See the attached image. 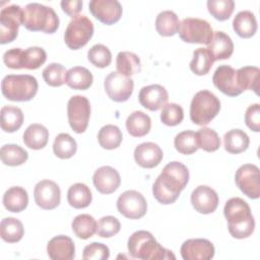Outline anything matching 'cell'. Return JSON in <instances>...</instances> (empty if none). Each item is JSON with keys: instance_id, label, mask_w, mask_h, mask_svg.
<instances>
[{"instance_id": "cell-9", "label": "cell", "mask_w": 260, "mask_h": 260, "mask_svg": "<svg viewBox=\"0 0 260 260\" xmlns=\"http://www.w3.org/2000/svg\"><path fill=\"white\" fill-rule=\"evenodd\" d=\"M23 9L16 4L8 5L0 11V43L2 45L13 42L18 35V27L22 24Z\"/></svg>"}, {"instance_id": "cell-29", "label": "cell", "mask_w": 260, "mask_h": 260, "mask_svg": "<svg viewBox=\"0 0 260 260\" xmlns=\"http://www.w3.org/2000/svg\"><path fill=\"white\" fill-rule=\"evenodd\" d=\"M93 76L91 72L82 66L71 67L67 71L66 83L69 87L78 90H85L92 84Z\"/></svg>"}, {"instance_id": "cell-3", "label": "cell", "mask_w": 260, "mask_h": 260, "mask_svg": "<svg viewBox=\"0 0 260 260\" xmlns=\"http://www.w3.org/2000/svg\"><path fill=\"white\" fill-rule=\"evenodd\" d=\"M127 248L129 254L142 260H169L176 259L172 251L164 248L147 231H137L129 239Z\"/></svg>"}, {"instance_id": "cell-37", "label": "cell", "mask_w": 260, "mask_h": 260, "mask_svg": "<svg viewBox=\"0 0 260 260\" xmlns=\"http://www.w3.org/2000/svg\"><path fill=\"white\" fill-rule=\"evenodd\" d=\"M214 63L213 57L207 48H198L193 52L190 69L196 75L207 74Z\"/></svg>"}, {"instance_id": "cell-45", "label": "cell", "mask_w": 260, "mask_h": 260, "mask_svg": "<svg viewBox=\"0 0 260 260\" xmlns=\"http://www.w3.org/2000/svg\"><path fill=\"white\" fill-rule=\"evenodd\" d=\"M88 61L99 68H106L112 62V53L103 44L93 45L87 52Z\"/></svg>"}, {"instance_id": "cell-21", "label": "cell", "mask_w": 260, "mask_h": 260, "mask_svg": "<svg viewBox=\"0 0 260 260\" xmlns=\"http://www.w3.org/2000/svg\"><path fill=\"white\" fill-rule=\"evenodd\" d=\"M164 153L161 148L153 142H143L134 149V159L141 168L152 169L160 164Z\"/></svg>"}, {"instance_id": "cell-33", "label": "cell", "mask_w": 260, "mask_h": 260, "mask_svg": "<svg viewBox=\"0 0 260 260\" xmlns=\"http://www.w3.org/2000/svg\"><path fill=\"white\" fill-rule=\"evenodd\" d=\"M24 235L22 222L15 217H5L0 222V236L7 243H17Z\"/></svg>"}, {"instance_id": "cell-25", "label": "cell", "mask_w": 260, "mask_h": 260, "mask_svg": "<svg viewBox=\"0 0 260 260\" xmlns=\"http://www.w3.org/2000/svg\"><path fill=\"white\" fill-rule=\"evenodd\" d=\"M233 28L241 38L253 37L257 31V20L254 13L249 10L238 12L233 20Z\"/></svg>"}, {"instance_id": "cell-12", "label": "cell", "mask_w": 260, "mask_h": 260, "mask_svg": "<svg viewBox=\"0 0 260 260\" xmlns=\"http://www.w3.org/2000/svg\"><path fill=\"white\" fill-rule=\"evenodd\" d=\"M235 181L239 189L249 198L258 199L260 197V175L256 165L241 166L236 172Z\"/></svg>"}, {"instance_id": "cell-2", "label": "cell", "mask_w": 260, "mask_h": 260, "mask_svg": "<svg viewBox=\"0 0 260 260\" xmlns=\"http://www.w3.org/2000/svg\"><path fill=\"white\" fill-rule=\"evenodd\" d=\"M231 236L236 239H246L255 230V220L249 204L240 197L229 199L223 208Z\"/></svg>"}, {"instance_id": "cell-19", "label": "cell", "mask_w": 260, "mask_h": 260, "mask_svg": "<svg viewBox=\"0 0 260 260\" xmlns=\"http://www.w3.org/2000/svg\"><path fill=\"white\" fill-rule=\"evenodd\" d=\"M138 100L140 105L145 109L150 111H157L167 104L169 100V93L162 85L150 84L143 86L140 89Z\"/></svg>"}, {"instance_id": "cell-44", "label": "cell", "mask_w": 260, "mask_h": 260, "mask_svg": "<svg viewBox=\"0 0 260 260\" xmlns=\"http://www.w3.org/2000/svg\"><path fill=\"white\" fill-rule=\"evenodd\" d=\"M43 78L50 86H61L66 82L67 71L60 63H51L43 70Z\"/></svg>"}, {"instance_id": "cell-46", "label": "cell", "mask_w": 260, "mask_h": 260, "mask_svg": "<svg viewBox=\"0 0 260 260\" xmlns=\"http://www.w3.org/2000/svg\"><path fill=\"white\" fill-rule=\"evenodd\" d=\"M235 8L233 0H208L207 9L209 13L217 20L223 21L231 17Z\"/></svg>"}, {"instance_id": "cell-52", "label": "cell", "mask_w": 260, "mask_h": 260, "mask_svg": "<svg viewBox=\"0 0 260 260\" xmlns=\"http://www.w3.org/2000/svg\"><path fill=\"white\" fill-rule=\"evenodd\" d=\"M82 1L81 0H71V1H61L62 10L69 16L74 17L78 15V13L82 9Z\"/></svg>"}, {"instance_id": "cell-6", "label": "cell", "mask_w": 260, "mask_h": 260, "mask_svg": "<svg viewBox=\"0 0 260 260\" xmlns=\"http://www.w3.org/2000/svg\"><path fill=\"white\" fill-rule=\"evenodd\" d=\"M220 111V101L209 90L203 89L195 93L190 105V119L200 126L207 125Z\"/></svg>"}, {"instance_id": "cell-42", "label": "cell", "mask_w": 260, "mask_h": 260, "mask_svg": "<svg viewBox=\"0 0 260 260\" xmlns=\"http://www.w3.org/2000/svg\"><path fill=\"white\" fill-rule=\"evenodd\" d=\"M196 139L198 148L207 152H213L220 146V138L218 134L210 128L202 127L196 132Z\"/></svg>"}, {"instance_id": "cell-15", "label": "cell", "mask_w": 260, "mask_h": 260, "mask_svg": "<svg viewBox=\"0 0 260 260\" xmlns=\"http://www.w3.org/2000/svg\"><path fill=\"white\" fill-rule=\"evenodd\" d=\"M90 13L101 22L111 25L122 16V5L117 0H91L88 4Z\"/></svg>"}, {"instance_id": "cell-35", "label": "cell", "mask_w": 260, "mask_h": 260, "mask_svg": "<svg viewBox=\"0 0 260 260\" xmlns=\"http://www.w3.org/2000/svg\"><path fill=\"white\" fill-rule=\"evenodd\" d=\"M116 67L119 73L130 77L131 75L140 72L141 63L139 57L136 54L128 51H123L117 55Z\"/></svg>"}, {"instance_id": "cell-20", "label": "cell", "mask_w": 260, "mask_h": 260, "mask_svg": "<svg viewBox=\"0 0 260 260\" xmlns=\"http://www.w3.org/2000/svg\"><path fill=\"white\" fill-rule=\"evenodd\" d=\"M92 182L100 193L111 194L119 188L121 178L116 169L110 166H104L94 172Z\"/></svg>"}, {"instance_id": "cell-1", "label": "cell", "mask_w": 260, "mask_h": 260, "mask_svg": "<svg viewBox=\"0 0 260 260\" xmlns=\"http://www.w3.org/2000/svg\"><path fill=\"white\" fill-rule=\"evenodd\" d=\"M189 182V171L180 161L169 162L152 186L154 198L161 204H172Z\"/></svg>"}, {"instance_id": "cell-17", "label": "cell", "mask_w": 260, "mask_h": 260, "mask_svg": "<svg viewBox=\"0 0 260 260\" xmlns=\"http://www.w3.org/2000/svg\"><path fill=\"white\" fill-rule=\"evenodd\" d=\"M218 195L206 185L196 187L191 194V203L194 209L202 214H209L216 210L218 206Z\"/></svg>"}, {"instance_id": "cell-18", "label": "cell", "mask_w": 260, "mask_h": 260, "mask_svg": "<svg viewBox=\"0 0 260 260\" xmlns=\"http://www.w3.org/2000/svg\"><path fill=\"white\" fill-rule=\"evenodd\" d=\"M212 81L215 87H217L222 93L230 96H237L242 93L240 90L237 78L236 69L229 65H220L214 71Z\"/></svg>"}, {"instance_id": "cell-32", "label": "cell", "mask_w": 260, "mask_h": 260, "mask_svg": "<svg viewBox=\"0 0 260 260\" xmlns=\"http://www.w3.org/2000/svg\"><path fill=\"white\" fill-rule=\"evenodd\" d=\"M180 20L172 10H165L157 14L155 19L156 31L162 37H172L178 32Z\"/></svg>"}, {"instance_id": "cell-47", "label": "cell", "mask_w": 260, "mask_h": 260, "mask_svg": "<svg viewBox=\"0 0 260 260\" xmlns=\"http://www.w3.org/2000/svg\"><path fill=\"white\" fill-rule=\"evenodd\" d=\"M184 119L183 108L175 103L166 104L160 112V120L167 126H177Z\"/></svg>"}, {"instance_id": "cell-41", "label": "cell", "mask_w": 260, "mask_h": 260, "mask_svg": "<svg viewBox=\"0 0 260 260\" xmlns=\"http://www.w3.org/2000/svg\"><path fill=\"white\" fill-rule=\"evenodd\" d=\"M47 60V54L41 47H29L22 51L21 69L35 70L40 68Z\"/></svg>"}, {"instance_id": "cell-11", "label": "cell", "mask_w": 260, "mask_h": 260, "mask_svg": "<svg viewBox=\"0 0 260 260\" xmlns=\"http://www.w3.org/2000/svg\"><path fill=\"white\" fill-rule=\"evenodd\" d=\"M117 209L125 217L139 219L147 211V203L144 196L136 190L123 192L117 200Z\"/></svg>"}, {"instance_id": "cell-24", "label": "cell", "mask_w": 260, "mask_h": 260, "mask_svg": "<svg viewBox=\"0 0 260 260\" xmlns=\"http://www.w3.org/2000/svg\"><path fill=\"white\" fill-rule=\"evenodd\" d=\"M237 83L240 90H253L256 94L259 93L260 69L256 66H244L236 70Z\"/></svg>"}, {"instance_id": "cell-49", "label": "cell", "mask_w": 260, "mask_h": 260, "mask_svg": "<svg viewBox=\"0 0 260 260\" xmlns=\"http://www.w3.org/2000/svg\"><path fill=\"white\" fill-rule=\"evenodd\" d=\"M110 257V250L108 246L102 243H90L83 249L82 258L84 260L94 259V260H106Z\"/></svg>"}, {"instance_id": "cell-27", "label": "cell", "mask_w": 260, "mask_h": 260, "mask_svg": "<svg viewBox=\"0 0 260 260\" xmlns=\"http://www.w3.org/2000/svg\"><path fill=\"white\" fill-rule=\"evenodd\" d=\"M24 144L31 149L38 150L44 148L49 140V131L48 129L38 123L30 124L24 131L22 136Z\"/></svg>"}, {"instance_id": "cell-40", "label": "cell", "mask_w": 260, "mask_h": 260, "mask_svg": "<svg viewBox=\"0 0 260 260\" xmlns=\"http://www.w3.org/2000/svg\"><path fill=\"white\" fill-rule=\"evenodd\" d=\"M122 139L123 135L120 128L112 124L102 127L98 134L99 143L105 149H115L119 147Z\"/></svg>"}, {"instance_id": "cell-23", "label": "cell", "mask_w": 260, "mask_h": 260, "mask_svg": "<svg viewBox=\"0 0 260 260\" xmlns=\"http://www.w3.org/2000/svg\"><path fill=\"white\" fill-rule=\"evenodd\" d=\"M207 46L214 61L229 59L234 52V43L232 39L220 30L213 31L212 39Z\"/></svg>"}, {"instance_id": "cell-30", "label": "cell", "mask_w": 260, "mask_h": 260, "mask_svg": "<svg viewBox=\"0 0 260 260\" xmlns=\"http://www.w3.org/2000/svg\"><path fill=\"white\" fill-rule=\"evenodd\" d=\"M250 138L247 133L241 129L228 131L223 136L224 149L233 154L241 153L249 147Z\"/></svg>"}, {"instance_id": "cell-8", "label": "cell", "mask_w": 260, "mask_h": 260, "mask_svg": "<svg viewBox=\"0 0 260 260\" xmlns=\"http://www.w3.org/2000/svg\"><path fill=\"white\" fill-rule=\"evenodd\" d=\"M178 31L182 41L190 44L208 45L213 36L210 23L205 19L196 17L184 18L180 22Z\"/></svg>"}, {"instance_id": "cell-34", "label": "cell", "mask_w": 260, "mask_h": 260, "mask_svg": "<svg viewBox=\"0 0 260 260\" xmlns=\"http://www.w3.org/2000/svg\"><path fill=\"white\" fill-rule=\"evenodd\" d=\"M23 123L22 111L14 106H4L1 109V128L4 132L17 131Z\"/></svg>"}, {"instance_id": "cell-28", "label": "cell", "mask_w": 260, "mask_h": 260, "mask_svg": "<svg viewBox=\"0 0 260 260\" xmlns=\"http://www.w3.org/2000/svg\"><path fill=\"white\" fill-rule=\"evenodd\" d=\"M126 128L128 133L133 137L145 136L151 128L150 117L144 112L135 111L128 116Z\"/></svg>"}, {"instance_id": "cell-4", "label": "cell", "mask_w": 260, "mask_h": 260, "mask_svg": "<svg viewBox=\"0 0 260 260\" xmlns=\"http://www.w3.org/2000/svg\"><path fill=\"white\" fill-rule=\"evenodd\" d=\"M22 25L31 31L54 34L59 27V17L52 7L32 2L23 8Z\"/></svg>"}, {"instance_id": "cell-5", "label": "cell", "mask_w": 260, "mask_h": 260, "mask_svg": "<svg viewBox=\"0 0 260 260\" xmlns=\"http://www.w3.org/2000/svg\"><path fill=\"white\" fill-rule=\"evenodd\" d=\"M38 88L37 78L29 74H9L1 82L2 94L13 102L30 101L37 94Z\"/></svg>"}, {"instance_id": "cell-48", "label": "cell", "mask_w": 260, "mask_h": 260, "mask_svg": "<svg viewBox=\"0 0 260 260\" xmlns=\"http://www.w3.org/2000/svg\"><path fill=\"white\" fill-rule=\"evenodd\" d=\"M121 230V223L115 216H103L98 222L96 234L101 238H111L117 235Z\"/></svg>"}, {"instance_id": "cell-14", "label": "cell", "mask_w": 260, "mask_h": 260, "mask_svg": "<svg viewBox=\"0 0 260 260\" xmlns=\"http://www.w3.org/2000/svg\"><path fill=\"white\" fill-rule=\"evenodd\" d=\"M34 198L37 205L42 209H55L61 201L60 187L54 181L42 180L35 186Z\"/></svg>"}, {"instance_id": "cell-7", "label": "cell", "mask_w": 260, "mask_h": 260, "mask_svg": "<svg viewBox=\"0 0 260 260\" xmlns=\"http://www.w3.org/2000/svg\"><path fill=\"white\" fill-rule=\"evenodd\" d=\"M93 35V23L86 15H76L69 21L64 41L71 50H78L84 47Z\"/></svg>"}, {"instance_id": "cell-16", "label": "cell", "mask_w": 260, "mask_h": 260, "mask_svg": "<svg viewBox=\"0 0 260 260\" xmlns=\"http://www.w3.org/2000/svg\"><path fill=\"white\" fill-rule=\"evenodd\" d=\"M184 260H209L214 256V246L207 239H189L180 249Z\"/></svg>"}, {"instance_id": "cell-36", "label": "cell", "mask_w": 260, "mask_h": 260, "mask_svg": "<svg viewBox=\"0 0 260 260\" xmlns=\"http://www.w3.org/2000/svg\"><path fill=\"white\" fill-rule=\"evenodd\" d=\"M71 228L77 238L86 240L96 233L98 222L93 216L83 213L74 217Z\"/></svg>"}, {"instance_id": "cell-43", "label": "cell", "mask_w": 260, "mask_h": 260, "mask_svg": "<svg viewBox=\"0 0 260 260\" xmlns=\"http://www.w3.org/2000/svg\"><path fill=\"white\" fill-rule=\"evenodd\" d=\"M175 148L182 154H192L197 151L196 132L191 130L182 131L176 135L174 139Z\"/></svg>"}, {"instance_id": "cell-10", "label": "cell", "mask_w": 260, "mask_h": 260, "mask_svg": "<svg viewBox=\"0 0 260 260\" xmlns=\"http://www.w3.org/2000/svg\"><path fill=\"white\" fill-rule=\"evenodd\" d=\"M67 117L71 129L75 133H83L89 122L90 103L83 95H73L67 103Z\"/></svg>"}, {"instance_id": "cell-38", "label": "cell", "mask_w": 260, "mask_h": 260, "mask_svg": "<svg viewBox=\"0 0 260 260\" xmlns=\"http://www.w3.org/2000/svg\"><path fill=\"white\" fill-rule=\"evenodd\" d=\"M1 161L10 167H16L24 164L28 158L25 149L17 144H5L0 149Z\"/></svg>"}, {"instance_id": "cell-51", "label": "cell", "mask_w": 260, "mask_h": 260, "mask_svg": "<svg viewBox=\"0 0 260 260\" xmlns=\"http://www.w3.org/2000/svg\"><path fill=\"white\" fill-rule=\"evenodd\" d=\"M21 48H12L4 53L3 61L8 68L21 69Z\"/></svg>"}, {"instance_id": "cell-13", "label": "cell", "mask_w": 260, "mask_h": 260, "mask_svg": "<svg viewBox=\"0 0 260 260\" xmlns=\"http://www.w3.org/2000/svg\"><path fill=\"white\" fill-rule=\"evenodd\" d=\"M105 90L108 96L117 103L126 102L132 94L134 88L133 79L127 77L118 71L110 72L104 82Z\"/></svg>"}, {"instance_id": "cell-31", "label": "cell", "mask_w": 260, "mask_h": 260, "mask_svg": "<svg viewBox=\"0 0 260 260\" xmlns=\"http://www.w3.org/2000/svg\"><path fill=\"white\" fill-rule=\"evenodd\" d=\"M92 200V194L85 184L75 183L69 187L67 192V201L70 206L76 209L87 207Z\"/></svg>"}, {"instance_id": "cell-50", "label": "cell", "mask_w": 260, "mask_h": 260, "mask_svg": "<svg viewBox=\"0 0 260 260\" xmlns=\"http://www.w3.org/2000/svg\"><path fill=\"white\" fill-rule=\"evenodd\" d=\"M245 123L254 132L260 131V106L259 104L251 105L245 113Z\"/></svg>"}, {"instance_id": "cell-39", "label": "cell", "mask_w": 260, "mask_h": 260, "mask_svg": "<svg viewBox=\"0 0 260 260\" xmlns=\"http://www.w3.org/2000/svg\"><path fill=\"white\" fill-rule=\"evenodd\" d=\"M77 150L75 139L68 133H60L56 136L53 143V151L56 156L62 159L72 157Z\"/></svg>"}, {"instance_id": "cell-22", "label": "cell", "mask_w": 260, "mask_h": 260, "mask_svg": "<svg viewBox=\"0 0 260 260\" xmlns=\"http://www.w3.org/2000/svg\"><path fill=\"white\" fill-rule=\"evenodd\" d=\"M47 253L53 260H72L75 256L74 242L64 235L56 236L49 241Z\"/></svg>"}, {"instance_id": "cell-26", "label": "cell", "mask_w": 260, "mask_h": 260, "mask_svg": "<svg viewBox=\"0 0 260 260\" xmlns=\"http://www.w3.org/2000/svg\"><path fill=\"white\" fill-rule=\"evenodd\" d=\"M27 204L28 195L22 187H11L3 195V205L10 212H20L26 208Z\"/></svg>"}]
</instances>
